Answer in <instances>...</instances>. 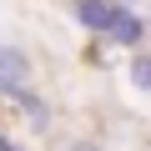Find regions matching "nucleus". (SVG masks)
Segmentation results:
<instances>
[{"mask_svg":"<svg viewBox=\"0 0 151 151\" xmlns=\"http://www.w3.org/2000/svg\"><path fill=\"white\" fill-rule=\"evenodd\" d=\"M40 91V70H35V55L20 45V40H10V35H0V106H20V101H30Z\"/></svg>","mask_w":151,"mask_h":151,"instance_id":"obj_1","label":"nucleus"},{"mask_svg":"<svg viewBox=\"0 0 151 151\" xmlns=\"http://www.w3.org/2000/svg\"><path fill=\"white\" fill-rule=\"evenodd\" d=\"M121 10H131V5H121V0H65V20L81 30L86 40H106L116 30Z\"/></svg>","mask_w":151,"mask_h":151,"instance_id":"obj_2","label":"nucleus"},{"mask_svg":"<svg viewBox=\"0 0 151 151\" xmlns=\"http://www.w3.org/2000/svg\"><path fill=\"white\" fill-rule=\"evenodd\" d=\"M101 45H111L116 55H131V50H141V45H151V20H146V10L141 5H131V10H121V20H116V30L101 40Z\"/></svg>","mask_w":151,"mask_h":151,"instance_id":"obj_3","label":"nucleus"},{"mask_svg":"<svg viewBox=\"0 0 151 151\" xmlns=\"http://www.w3.org/2000/svg\"><path fill=\"white\" fill-rule=\"evenodd\" d=\"M15 116H20V126H25L30 136H50V126H55V106H50V96H45V91H35L30 101H20V106H15Z\"/></svg>","mask_w":151,"mask_h":151,"instance_id":"obj_4","label":"nucleus"},{"mask_svg":"<svg viewBox=\"0 0 151 151\" xmlns=\"http://www.w3.org/2000/svg\"><path fill=\"white\" fill-rule=\"evenodd\" d=\"M121 76H126V86H131L136 96H151V45L121 55Z\"/></svg>","mask_w":151,"mask_h":151,"instance_id":"obj_5","label":"nucleus"},{"mask_svg":"<svg viewBox=\"0 0 151 151\" xmlns=\"http://www.w3.org/2000/svg\"><path fill=\"white\" fill-rule=\"evenodd\" d=\"M0 151H30V146H25V141L10 131V126H0Z\"/></svg>","mask_w":151,"mask_h":151,"instance_id":"obj_6","label":"nucleus"},{"mask_svg":"<svg viewBox=\"0 0 151 151\" xmlns=\"http://www.w3.org/2000/svg\"><path fill=\"white\" fill-rule=\"evenodd\" d=\"M65 151H101V141L96 136H76V141H65Z\"/></svg>","mask_w":151,"mask_h":151,"instance_id":"obj_7","label":"nucleus"},{"mask_svg":"<svg viewBox=\"0 0 151 151\" xmlns=\"http://www.w3.org/2000/svg\"><path fill=\"white\" fill-rule=\"evenodd\" d=\"M121 5H136V0H121Z\"/></svg>","mask_w":151,"mask_h":151,"instance_id":"obj_8","label":"nucleus"}]
</instances>
